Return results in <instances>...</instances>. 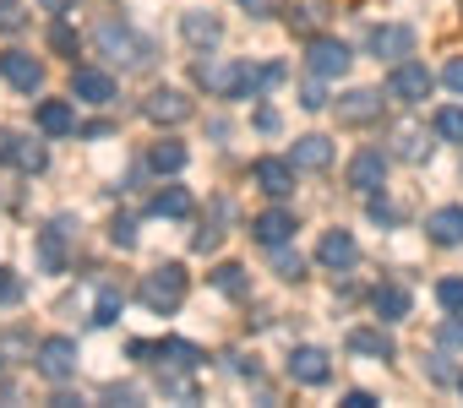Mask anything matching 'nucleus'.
Listing matches in <instances>:
<instances>
[{
    "instance_id": "obj_1",
    "label": "nucleus",
    "mask_w": 463,
    "mask_h": 408,
    "mask_svg": "<svg viewBox=\"0 0 463 408\" xmlns=\"http://www.w3.org/2000/svg\"><path fill=\"white\" fill-rule=\"evenodd\" d=\"M137 300H142L153 316H169V311H180V300H185V267H180V262H164V267H153V273L142 278Z\"/></svg>"
},
{
    "instance_id": "obj_2",
    "label": "nucleus",
    "mask_w": 463,
    "mask_h": 408,
    "mask_svg": "<svg viewBox=\"0 0 463 408\" xmlns=\"http://www.w3.org/2000/svg\"><path fill=\"white\" fill-rule=\"evenodd\" d=\"M99 50L109 55V60H120V66H147V44L142 39H131V28L126 23H115V17H104L99 23Z\"/></svg>"
},
{
    "instance_id": "obj_3",
    "label": "nucleus",
    "mask_w": 463,
    "mask_h": 408,
    "mask_svg": "<svg viewBox=\"0 0 463 408\" xmlns=\"http://www.w3.org/2000/svg\"><path fill=\"white\" fill-rule=\"evenodd\" d=\"M196 82L207 88V93H218V98H241L246 93V66H229V60H196Z\"/></svg>"
},
{
    "instance_id": "obj_4",
    "label": "nucleus",
    "mask_w": 463,
    "mask_h": 408,
    "mask_svg": "<svg viewBox=\"0 0 463 408\" xmlns=\"http://www.w3.org/2000/svg\"><path fill=\"white\" fill-rule=\"evenodd\" d=\"M430 82H436V77H430L420 60H398L392 77H387V93L403 98V104H420V98H430Z\"/></svg>"
},
{
    "instance_id": "obj_5",
    "label": "nucleus",
    "mask_w": 463,
    "mask_h": 408,
    "mask_svg": "<svg viewBox=\"0 0 463 408\" xmlns=\"http://www.w3.org/2000/svg\"><path fill=\"white\" fill-rule=\"evenodd\" d=\"M131 359H142V365H180V370H191L202 354H196L191 343H175V338H164V343L137 338V343H131Z\"/></svg>"
},
{
    "instance_id": "obj_6",
    "label": "nucleus",
    "mask_w": 463,
    "mask_h": 408,
    "mask_svg": "<svg viewBox=\"0 0 463 408\" xmlns=\"http://www.w3.org/2000/svg\"><path fill=\"white\" fill-rule=\"evenodd\" d=\"M39 376L71 381V376H77V343H71V338H44V343H39Z\"/></svg>"
},
{
    "instance_id": "obj_7",
    "label": "nucleus",
    "mask_w": 463,
    "mask_h": 408,
    "mask_svg": "<svg viewBox=\"0 0 463 408\" xmlns=\"http://www.w3.org/2000/svg\"><path fill=\"white\" fill-rule=\"evenodd\" d=\"M306 66H311V77L333 82V77H344V71H349V50H344L338 39H311V50H306Z\"/></svg>"
},
{
    "instance_id": "obj_8",
    "label": "nucleus",
    "mask_w": 463,
    "mask_h": 408,
    "mask_svg": "<svg viewBox=\"0 0 463 408\" xmlns=\"http://www.w3.org/2000/svg\"><path fill=\"white\" fill-rule=\"evenodd\" d=\"M0 77H6L17 93H39V88H44V66H39L33 55H23V50H6V55H0Z\"/></svg>"
},
{
    "instance_id": "obj_9",
    "label": "nucleus",
    "mask_w": 463,
    "mask_h": 408,
    "mask_svg": "<svg viewBox=\"0 0 463 408\" xmlns=\"http://www.w3.org/2000/svg\"><path fill=\"white\" fill-rule=\"evenodd\" d=\"M365 44H371V55H376V60H392V66H398L403 55H414V28L387 23V28H371V39H365Z\"/></svg>"
},
{
    "instance_id": "obj_10",
    "label": "nucleus",
    "mask_w": 463,
    "mask_h": 408,
    "mask_svg": "<svg viewBox=\"0 0 463 408\" xmlns=\"http://www.w3.org/2000/svg\"><path fill=\"white\" fill-rule=\"evenodd\" d=\"M142 115L158 120V125H180V120H191V98L175 93V88H153L147 104H142Z\"/></svg>"
},
{
    "instance_id": "obj_11",
    "label": "nucleus",
    "mask_w": 463,
    "mask_h": 408,
    "mask_svg": "<svg viewBox=\"0 0 463 408\" xmlns=\"http://www.w3.org/2000/svg\"><path fill=\"white\" fill-rule=\"evenodd\" d=\"M371 120H382V93L376 88H354V93L338 98V125H371Z\"/></svg>"
},
{
    "instance_id": "obj_12",
    "label": "nucleus",
    "mask_w": 463,
    "mask_h": 408,
    "mask_svg": "<svg viewBox=\"0 0 463 408\" xmlns=\"http://www.w3.org/2000/svg\"><path fill=\"white\" fill-rule=\"evenodd\" d=\"M382 180H387V153H382V147H365V153H354V158H349V185H354V190H365V196H371Z\"/></svg>"
},
{
    "instance_id": "obj_13",
    "label": "nucleus",
    "mask_w": 463,
    "mask_h": 408,
    "mask_svg": "<svg viewBox=\"0 0 463 408\" xmlns=\"http://www.w3.org/2000/svg\"><path fill=\"white\" fill-rule=\"evenodd\" d=\"M251 180H257L268 196H289V190H295V163H289V158H257V163H251Z\"/></svg>"
},
{
    "instance_id": "obj_14",
    "label": "nucleus",
    "mask_w": 463,
    "mask_h": 408,
    "mask_svg": "<svg viewBox=\"0 0 463 408\" xmlns=\"http://www.w3.org/2000/svg\"><path fill=\"white\" fill-rule=\"evenodd\" d=\"M317 262H322V267H333V273L354 267V262H360V246H354V235H349V229H333V235H322V246H317Z\"/></svg>"
},
{
    "instance_id": "obj_15",
    "label": "nucleus",
    "mask_w": 463,
    "mask_h": 408,
    "mask_svg": "<svg viewBox=\"0 0 463 408\" xmlns=\"http://www.w3.org/2000/svg\"><path fill=\"white\" fill-rule=\"evenodd\" d=\"M289 376H295L300 386H322V381L333 376V365H327L322 348H295V354H289Z\"/></svg>"
},
{
    "instance_id": "obj_16",
    "label": "nucleus",
    "mask_w": 463,
    "mask_h": 408,
    "mask_svg": "<svg viewBox=\"0 0 463 408\" xmlns=\"http://www.w3.org/2000/svg\"><path fill=\"white\" fill-rule=\"evenodd\" d=\"M425 235H430L436 246H463V208H436V213L425 218Z\"/></svg>"
},
{
    "instance_id": "obj_17",
    "label": "nucleus",
    "mask_w": 463,
    "mask_h": 408,
    "mask_svg": "<svg viewBox=\"0 0 463 408\" xmlns=\"http://www.w3.org/2000/svg\"><path fill=\"white\" fill-rule=\"evenodd\" d=\"M71 93H77L82 104H109V98H115V82H109L104 71H93V66H82V71L71 77Z\"/></svg>"
},
{
    "instance_id": "obj_18",
    "label": "nucleus",
    "mask_w": 463,
    "mask_h": 408,
    "mask_svg": "<svg viewBox=\"0 0 463 408\" xmlns=\"http://www.w3.org/2000/svg\"><path fill=\"white\" fill-rule=\"evenodd\" d=\"M180 28H185V39H191L196 50H213V44L223 39V23H218V17H207V12H185V17H180Z\"/></svg>"
},
{
    "instance_id": "obj_19",
    "label": "nucleus",
    "mask_w": 463,
    "mask_h": 408,
    "mask_svg": "<svg viewBox=\"0 0 463 408\" xmlns=\"http://www.w3.org/2000/svg\"><path fill=\"white\" fill-rule=\"evenodd\" d=\"M289 163H295V169H327V163H333V142H327V136H300L295 153H289Z\"/></svg>"
},
{
    "instance_id": "obj_20",
    "label": "nucleus",
    "mask_w": 463,
    "mask_h": 408,
    "mask_svg": "<svg viewBox=\"0 0 463 408\" xmlns=\"http://www.w3.org/2000/svg\"><path fill=\"white\" fill-rule=\"evenodd\" d=\"M61 235H66L61 218H55L50 229H39V267H44V273H66V246H61Z\"/></svg>"
},
{
    "instance_id": "obj_21",
    "label": "nucleus",
    "mask_w": 463,
    "mask_h": 408,
    "mask_svg": "<svg viewBox=\"0 0 463 408\" xmlns=\"http://www.w3.org/2000/svg\"><path fill=\"white\" fill-rule=\"evenodd\" d=\"M251 235H257L262 246H284V240L295 235V218H289L284 208H273V213H262V218L251 224Z\"/></svg>"
},
{
    "instance_id": "obj_22",
    "label": "nucleus",
    "mask_w": 463,
    "mask_h": 408,
    "mask_svg": "<svg viewBox=\"0 0 463 408\" xmlns=\"http://www.w3.org/2000/svg\"><path fill=\"white\" fill-rule=\"evenodd\" d=\"M39 131H44V136H66V131H77V115H71V104H61V98L39 104Z\"/></svg>"
},
{
    "instance_id": "obj_23",
    "label": "nucleus",
    "mask_w": 463,
    "mask_h": 408,
    "mask_svg": "<svg viewBox=\"0 0 463 408\" xmlns=\"http://www.w3.org/2000/svg\"><path fill=\"white\" fill-rule=\"evenodd\" d=\"M371 305H376V316H382V321H403V316H409V289L382 283V289L371 294Z\"/></svg>"
},
{
    "instance_id": "obj_24",
    "label": "nucleus",
    "mask_w": 463,
    "mask_h": 408,
    "mask_svg": "<svg viewBox=\"0 0 463 408\" xmlns=\"http://www.w3.org/2000/svg\"><path fill=\"white\" fill-rule=\"evenodd\" d=\"M349 354H371V359H392V338L376 327H354L349 332Z\"/></svg>"
},
{
    "instance_id": "obj_25",
    "label": "nucleus",
    "mask_w": 463,
    "mask_h": 408,
    "mask_svg": "<svg viewBox=\"0 0 463 408\" xmlns=\"http://www.w3.org/2000/svg\"><path fill=\"white\" fill-rule=\"evenodd\" d=\"M153 213H158V218H185V213H191V190H185V185H164V190L153 196Z\"/></svg>"
},
{
    "instance_id": "obj_26",
    "label": "nucleus",
    "mask_w": 463,
    "mask_h": 408,
    "mask_svg": "<svg viewBox=\"0 0 463 408\" xmlns=\"http://www.w3.org/2000/svg\"><path fill=\"white\" fill-rule=\"evenodd\" d=\"M213 283H218L229 300H246V294H251V273H246L241 262H223V267L213 273Z\"/></svg>"
},
{
    "instance_id": "obj_27",
    "label": "nucleus",
    "mask_w": 463,
    "mask_h": 408,
    "mask_svg": "<svg viewBox=\"0 0 463 408\" xmlns=\"http://www.w3.org/2000/svg\"><path fill=\"white\" fill-rule=\"evenodd\" d=\"M147 163H153L158 174H180V169H185V147H180V142H153Z\"/></svg>"
},
{
    "instance_id": "obj_28",
    "label": "nucleus",
    "mask_w": 463,
    "mask_h": 408,
    "mask_svg": "<svg viewBox=\"0 0 463 408\" xmlns=\"http://www.w3.org/2000/svg\"><path fill=\"white\" fill-rule=\"evenodd\" d=\"M12 163H17L23 174H39V169L50 163V153H44L39 142H17V147H12Z\"/></svg>"
},
{
    "instance_id": "obj_29",
    "label": "nucleus",
    "mask_w": 463,
    "mask_h": 408,
    "mask_svg": "<svg viewBox=\"0 0 463 408\" xmlns=\"http://www.w3.org/2000/svg\"><path fill=\"white\" fill-rule=\"evenodd\" d=\"M120 305H126V294H120L115 283H104V289H99V305H93V321H99V327H109V321L120 316Z\"/></svg>"
},
{
    "instance_id": "obj_30",
    "label": "nucleus",
    "mask_w": 463,
    "mask_h": 408,
    "mask_svg": "<svg viewBox=\"0 0 463 408\" xmlns=\"http://www.w3.org/2000/svg\"><path fill=\"white\" fill-rule=\"evenodd\" d=\"M425 153H430V142H425V131H414V125H409V131H398V158H409V163H420Z\"/></svg>"
},
{
    "instance_id": "obj_31",
    "label": "nucleus",
    "mask_w": 463,
    "mask_h": 408,
    "mask_svg": "<svg viewBox=\"0 0 463 408\" xmlns=\"http://www.w3.org/2000/svg\"><path fill=\"white\" fill-rule=\"evenodd\" d=\"M23 28H28L23 0H0V33H23Z\"/></svg>"
},
{
    "instance_id": "obj_32",
    "label": "nucleus",
    "mask_w": 463,
    "mask_h": 408,
    "mask_svg": "<svg viewBox=\"0 0 463 408\" xmlns=\"http://www.w3.org/2000/svg\"><path fill=\"white\" fill-rule=\"evenodd\" d=\"M273 273H279V278H300V273H306L300 251H284V246H273Z\"/></svg>"
},
{
    "instance_id": "obj_33",
    "label": "nucleus",
    "mask_w": 463,
    "mask_h": 408,
    "mask_svg": "<svg viewBox=\"0 0 463 408\" xmlns=\"http://www.w3.org/2000/svg\"><path fill=\"white\" fill-rule=\"evenodd\" d=\"M436 300L458 316V311H463V278H441V283H436Z\"/></svg>"
},
{
    "instance_id": "obj_34",
    "label": "nucleus",
    "mask_w": 463,
    "mask_h": 408,
    "mask_svg": "<svg viewBox=\"0 0 463 408\" xmlns=\"http://www.w3.org/2000/svg\"><path fill=\"white\" fill-rule=\"evenodd\" d=\"M436 131H441L447 142H463V109H441V115H436Z\"/></svg>"
},
{
    "instance_id": "obj_35",
    "label": "nucleus",
    "mask_w": 463,
    "mask_h": 408,
    "mask_svg": "<svg viewBox=\"0 0 463 408\" xmlns=\"http://www.w3.org/2000/svg\"><path fill=\"white\" fill-rule=\"evenodd\" d=\"M436 343L463 354V321H458V316H452V321H441V327H436Z\"/></svg>"
},
{
    "instance_id": "obj_36",
    "label": "nucleus",
    "mask_w": 463,
    "mask_h": 408,
    "mask_svg": "<svg viewBox=\"0 0 463 408\" xmlns=\"http://www.w3.org/2000/svg\"><path fill=\"white\" fill-rule=\"evenodd\" d=\"M109 240H115L120 251H131V246H137V224H131V218H115V224H109Z\"/></svg>"
},
{
    "instance_id": "obj_37",
    "label": "nucleus",
    "mask_w": 463,
    "mask_h": 408,
    "mask_svg": "<svg viewBox=\"0 0 463 408\" xmlns=\"http://www.w3.org/2000/svg\"><path fill=\"white\" fill-rule=\"evenodd\" d=\"M300 104H306V109H327V93H322V77L300 88Z\"/></svg>"
},
{
    "instance_id": "obj_38",
    "label": "nucleus",
    "mask_w": 463,
    "mask_h": 408,
    "mask_svg": "<svg viewBox=\"0 0 463 408\" xmlns=\"http://www.w3.org/2000/svg\"><path fill=\"white\" fill-rule=\"evenodd\" d=\"M50 44H55V50H61V55H77V33H71V28H66V23H61V28H55V33H50Z\"/></svg>"
},
{
    "instance_id": "obj_39",
    "label": "nucleus",
    "mask_w": 463,
    "mask_h": 408,
    "mask_svg": "<svg viewBox=\"0 0 463 408\" xmlns=\"http://www.w3.org/2000/svg\"><path fill=\"white\" fill-rule=\"evenodd\" d=\"M447 88H452V93H463V55H452V60H447Z\"/></svg>"
},
{
    "instance_id": "obj_40",
    "label": "nucleus",
    "mask_w": 463,
    "mask_h": 408,
    "mask_svg": "<svg viewBox=\"0 0 463 408\" xmlns=\"http://www.w3.org/2000/svg\"><path fill=\"white\" fill-rule=\"evenodd\" d=\"M241 6H246L251 17H273V12H279V0H241Z\"/></svg>"
},
{
    "instance_id": "obj_41",
    "label": "nucleus",
    "mask_w": 463,
    "mask_h": 408,
    "mask_svg": "<svg viewBox=\"0 0 463 408\" xmlns=\"http://www.w3.org/2000/svg\"><path fill=\"white\" fill-rule=\"evenodd\" d=\"M17 289H23V283H17L6 267H0V305H6V300H17Z\"/></svg>"
},
{
    "instance_id": "obj_42",
    "label": "nucleus",
    "mask_w": 463,
    "mask_h": 408,
    "mask_svg": "<svg viewBox=\"0 0 463 408\" xmlns=\"http://www.w3.org/2000/svg\"><path fill=\"white\" fill-rule=\"evenodd\" d=\"M371 218H376V224H392V208H387L376 190H371Z\"/></svg>"
},
{
    "instance_id": "obj_43",
    "label": "nucleus",
    "mask_w": 463,
    "mask_h": 408,
    "mask_svg": "<svg viewBox=\"0 0 463 408\" xmlns=\"http://www.w3.org/2000/svg\"><path fill=\"white\" fill-rule=\"evenodd\" d=\"M344 408H376V397H371V392H349Z\"/></svg>"
},
{
    "instance_id": "obj_44",
    "label": "nucleus",
    "mask_w": 463,
    "mask_h": 408,
    "mask_svg": "<svg viewBox=\"0 0 463 408\" xmlns=\"http://www.w3.org/2000/svg\"><path fill=\"white\" fill-rule=\"evenodd\" d=\"M39 6H44V12H71L77 0H39Z\"/></svg>"
},
{
    "instance_id": "obj_45",
    "label": "nucleus",
    "mask_w": 463,
    "mask_h": 408,
    "mask_svg": "<svg viewBox=\"0 0 463 408\" xmlns=\"http://www.w3.org/2000/svg\"><path fill=\"white\" fill-rule=\"evenodd\" d=\"M12 147H17V142H12L6 131H0V158H12Z\"/></svg>"
}]
</instances>
